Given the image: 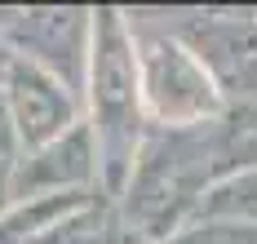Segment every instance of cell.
Returning <instances> with one entry per match:
<instances>
[{
    "label": "cell",
    "instance_id": "1",
    "mask_svg": "<svg viewBox=\"0 0 257 244\" xmlns=\"http://www.w3.org/2000/svg\"><path fill=\"white\" fill-rule=\"evenodd\" d=\"M248 169H257V107L231 102L195 129H151L115 204L138 240L160 244L195 226L200 204Z\"/></svg>",
    "mask_w": 257,
    "mask_h": 244
},
{
    "label": "cell",
    "instance_id": "2",
    "mask_svg": "<svg viewBox=\"0 0 257 244\" xmlns=\"http://www.w3.org/2000/svg\"><path fill=\"white\" fill-rule=\"evenodd\" d=\"M84 125L98 147V191L120 200L133 178L138 151L151 134L138 76V31L115 5L93 9L89 23V62H84Z\"/></svg>",
    "mask_w": 257,
    "mask_h": 244
},
{
    "label": "cell",
    "instance_id": "3",
    "mask_svg": "<svg viewBox=\"0 0 257 244\" xmlns=\"http://www.w3.org/2000/svg\"><path fill=\"white\" fill-rule=\"evenodd\" d=\"M138 76L151 129H195L226 115L231 98L178 31H138Z\"/></svg>",
    "mask_w": 257,
    "mask_h": 244
},
{
    "label": "cell",
    "instance_id": "4",
    "mask_svg": "<svg viewBox=\"0 0 257 244\" xmlns=\"http://www.w3.org/2000/svg\"><path fill=\"white\" fill-rule=\"evenodd\" d=\"M0 84H5V102H9L14 134H18V160L53 147L84 120L80 93L27 54H5Z\"/></svg>",
    "mask_w": 257,
    "mask_h": 244
},
{
    "label": "cell",
    "instance_id": "5",
    "mask_svg": "<svg viewBox=\"0 0 257 244\" xmlns=\"http://www.w3.org/2000/svg\"><path fill=\"white\" fill-rule=\"evenodd\" d=\"M93 9H5V49L27 54L84 93Z\"/></svg>",
    "mask_w": 257,
    "mask_h": 244
},
{
    "label": "cell",
    "instance_id": "6",
    "mask_svg": "<svg viewBox=\"0 0 257 244\" xmlns=\"http://www.w3.org/2000/svg\"><path fill=\"white\" fill-rule=\"evenodd\" d=\"M178 36L200 54L231 102L257 107V14H191Z\"/></svg>",
    "mask_w": 257,
    "mask_h": 244
},
{
    "label": "cell",
    "instance_id": "7",
    "mask_svg": "<svg viewBox=\"0 0 257 244\" xmlns=\"http://www.w3.org/2000/svg\"><path fill=\"white\" fill-rule=\"evenodd\" d=\"M93 187H98V147H93V134L84 120L53 147L23 156L14 164V200L53 195V191H93Z\"/></svg>",
    "mask_w": 257,
    "mask_h": 244
},
{
    "label": "cell",
    "instance_id": "8",
    "mask_svg": "<svg viewBox=\"0 0 257 244\" xmlns=\"http://www.w3.org/2000/svg\"><path fill=\"white\" fill-rule=\"evenodd\" d=\"M36 244H142V240L128 231L115 200L93 195L84 209H76L67 222H58L49 235H40Z\"/></svg>",
    "mask_w": 257,
    "mask_h": 244
},
{
    "label": "cell",
    "instance_id": "9",
    "mask_svg": "<svg viewBox=\"0 0 257 244\" xmlns=\"http://www.w3.org/2000/svg\"><path fill=\"white\" fill-rule=\"evenodd\" d=\"M200 222H231V226H257V169L231 178L226 187H217L200 204L195 226Z\"/></svg>",
    "mask_w": 257,
    "mask_h": 244
},
{
    "label": "cell",
    "instance_id": "10",
    "mask_svg": "<svg viewBox=\"0 0 257 244\" xmlns=\"http://www.w3.org/2000/svg\"><path fill=\"white\" fill-rule=\"evenodd\" d=\"M160 244H257V226H231V222H200V226H186L178 235Z\"/></svg>",
    "mask_w": 257,
    "mask_h": 244
},
{
    "label": "cell",
    "instance_id": "11",
    "mask_svg": "<svg viewBox=\"0 0 257 244\" xmlns=\"http://www.w3.org/2000/svg\"><path fill=\"white\" fill-rule=\"evenodd\" d=\"M0 62H5V58H0ZM0 156H5V160H18V134H14L9 102H5V84H0Z\"/></svg>",
    "mask_w": 257,
    "mask_h": 244
},
{
    "label": "cell",
    "instance_id": "12",
    "mask_svg": "<svg viewBox=\"0 0 257 244\" xmlns=\"http://www.w3.org/2000/svg\"><path fill=\"white\" fill-rule=\"evenodd\" d=\"M14 164L18 160H5L0 156V217L9 213V204H14Z\"/></svg>",
    "mask_w": 257,
    "mask_h": 244
}]
</instances>
